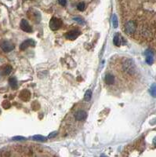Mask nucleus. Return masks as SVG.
Segmentation results:
<instances>
[{"label": "nucleus", "instance_id": "aec40b11", "mask_svg": "<svg viewBox=\"0 0 156 157\" xmlns=\"http://www.w3.org/2000/svg\"><path fill=\"white\" fill-rule=\"evenodd\" d=\"M74 21H76L77 23H79V25H85V21L80 18H74Z\"/></svg>", "mask_w": 156, "mask_h": 157}, {"label": "nucleus", "instance_id": "412c9836", "mask_svg": "<svg viewBox=\"0 0 156 157\" xmlns=\"http://www.w3.org/2000/svg\"><path fill=\"white\" fill-rule=\"evenodd\" d=\"M13 140H14V141H22V140H25V137H21V136H17V137H13Z\"/></svg>", "mask_w": 156, "mask_h": 157}, {"label": "nucleus", "instance_id": "ddd939ff", "mask_svg": "<svg viewBox=\"0 0 156 157\" xmlns=\"http://www.w3.org/2000/svg\"><path fill=\"white\" fill-rule=\"evenodd\" d=\"M35 141H45L46 140V137H43L42 135H35L32 137Z\"/></svg>", "mask_w": 156, "mask_h": 157}, {"label": "nucleus", "instance_id": "1a4fd4ad", "mask_svg": "<svg viewBox=\"0 0 156 157\" xmlns=\"http://www.w3.org/2000/svg\"><path fill=\"white\" fill-rule=\"evenodd\" d=\"M9 83H10V86H11L12 89H14V90L17 89L18 84H17V79H16V78H14V77L10 78V79H9Z\"/></svg>", "mask_w": 156, "mask_h": 157}, {"label": "nucleus", "instance_id": "6e6552de", "mask_svg": "<svg viewBox=\"0 0 156 157\" xmlns=\"http://www.w3.org/2000/svg\"><path fill=\"white\" fill-rule=\"evenodd\" d=\"M122 41H123V39L121 37V36L119 34H116L115 36H114V39H113V43L115 46H119L120 45H122Z\"/></svg>", "mask_w": 156, "mask_h": 157}, {"label": "nucleus", "instance_id": "423d86ee", "mask_svg": "<svg viewBox=\"0 0 156 157\" xmlns=\"http://www.w3.org/2000/svg\"><path fill=\"white\" fill-rule=\"evenodd\" d=\"M87 117V113L83 110H79L75 114V118L77 121H82L85 120Z\"/></svg>", "mask_w": 156, "mask_h": 157}, {"label": "nucleus", "instance_id": "6ab92c4d", "mask_svg": "<svg viewBox=\"0 0 156 157\" xmlns=\"http://www.w3.org/2000/svg\"><path fill=\"white\" fill-rule=\"evenodd\" d=\"M2 105H3V107L4 108H6V109H7V108H9L10 107V103L8 101H3V104H2Z\"/></svg>", "mask_w": 156, "mask_h": 157}, {"label": "nucleus", "instance_id": "20e7f679", "mask_svg": "<svg viewBox=\"0 0 156 157\" xmlns=\"http://www.w3.org/2000/svg\"><path fill=\"white\" fill-rule=\"evenodd\" d=\"M35 42L32 39H27L25 41H24L21 46H20V50H25L29 46H35Z\"/></svg>", "mask_w": 156, "mask_h": 157}, {"label": "nucleus", "instance_id": "9d476101", "mask_svg": "<svg viewBox=\"0 0 156 157\" xmlns=\"http://www.w3.org/2000/svg\"><path fill=\"white\" fill-rule=\"evenodd\" d=\"M20 98L23 101H28L30 98V93L28 90L21 91V93L20 94Z\"/></svg>", "mask_w": 156, "mask_h": 157}, {"label": "nucleus", "instance_id": "39448f33", "mask_svg": "<svg viewBox=\"0 0 156 157\" xmlns=\"http://www.w3.org/2000/svg\"><path fill=\"white\" fill-rule=\"evenodd\" d=\"M136 25H135V22L134 21H129L126 25H125V32L128 33V34H133V32H135L136 31Z\"/></svg>", "mask_w": 156, "mask_h": 157}, {"label": "nucleus", "instance_id": "a211bd4d", "mask_svg": "<svg viewBox=\"0 0 156 157\" xmlns=\"http://www.w3.org/2000/svg\"><path fill=\"white\" fill-rule=\"evenodd\" d=\"M77 8L79 11H83L85 10V3H80L78 4Z\"/></svg>", "mask_w": 156, "mask_h": 157}, {"label": "nucleus", "instance_id": "2eb2a0df", "mask_svg": "<svg viewBox=\"0 0 156 157\" xmlns=\"http://www.w3.org/2000/svg\"><path fill=\"white\" fill-rule=\"evenodd\" d=\"M91 97H92V91L91 90H87L85 94V96H84V99L86 101H89L90 99H91Z\"/></svg>", "mask_w": 156, "mask_h": 157}, {"label": "nucleus", "instance_id": "f3484780", "mask_svg": "<svg viewBox=\"0 0 156 157\" xmlns=\"http://www.w3.org/2000/svg\"><path fill=\"white\" fill-rule=\"evenodd\" d=\"M154 60H153V55H147L146 57V62L148 65H151L153 63Z\"/></svg>", "mask_w": 156, "mask_h": 157}, {"label": "nucleus", "instance_id": "5701e85b", "mask_svg": "<svg viewBox=\"0 0 156 157\" xmlns=\"http://www.w3.org/2000/svg\"><path fill=\"white\" fill-rule=\"evenodd\" d=\"M59 3L61 5V6H65L67 4V1L66 0H58Z\"/></svg>", "mask_w": 156, "mask_h": 157}, {"label": "nucleus", "instance_id": "4be33fe9", "mask_svg": "<svg viewBox=\"0 0 156 157\" xmlns=\"http://www.w3.org/2000/svg\"><path fill=\"white\" fill-rule=\"evenodd\" d=\"M57 132H53V133H50L49 134V136H48V137L49 138H53L54 137H56L57 136Z\"/></svg>", "mask_w": 156, "mask_h": 157}, {"label": "nucleus", "instance_id": "dca6fc26", "mask_svg": "<svg viewBox=\"0 0 156 157\" xmlns=\"http://www.w3.org/2000/svg\"><path fill=\"white\" fill-rule=\"evenodd\" d=\"M150 92H151V94L154 97H156V83L152 84V86L151 87V90H150Z\"/></svg>", "mask_w": 156, "mask_h": 157}, {"label": "nucleus", "instance_id": "b1692460", "mask_svg": "<svg viewBox=\"0 0 156 157\" xmlns=\"http://www.w3.org/2000/svg\"><path fill=\"white\" fill-rule=\"evenodd\" d=\"M153 143H154V145H156V137L154 138V140H153Z\"/></svg>", "mask_w": 156, "mask_h": 157}, {"label": "nucleus", "instance_id": "f8f14e48", "mask_svg": "<svg viewBox=\"0 0 156 157\" xmlns=\"http://www.w3.org/2000/svg\"><path fill=\"white\" fill-rule=\"evenodd\" d=\"M11 72H12V67L10 65H6L3 68V75H10Z\"/></svg>", "mask_w": 156, "mask_h": 157}, {"label": "nucleus", "instance_id": "0eeeda50", "mask_svg": "<svg viewBox=\"0 0 156 157\" xmlns=\"http://www.w3.org/2000/svg\"><path fill=\"white\" fill-rule=\"evenodd\" d=\"M21 28L24 32H31L32 31V28L30 26L29 23L25 19L21 20Z\"/></svg>", "mask_w": 156, "mask_h": 157}, {"label": "nucleus", "instance_id": "7ed1b4c3", "mask_svg": "<svg viewBox=\"0 0 156 157\" xmlns=\"http://www.w3.org/2000/svg\"><path fill=\"white\" fill-rule=\"evenodd\" d=\"M81 32L78 30H72V31H69L68 32L66 33L65 35V37L68 39H70V40H75L76 38H78L79 36H80Z\"/></svg>", "mask_w": 156, "mask_h": 157}, {"label": "nucleus", "instance_id": "4468645a", "mask_svg": "<svg viewBox=\"0 0 156 157\" xmlns=\"http://www.w3.org/2000/svg\"><path fill=\"white\" fill-rule=\"evenodd\" d=\"M112 25H113V27L115 28H118V18H117V16L115 14H114L112 16Z\"/></svg>", "mask_w": 156, "mask_h": 157}, {"label": "nucleus", "instance_id": "f257e3e1", "mask_svg": "<svg viewBox=\"0 0 156 157\" xmlns=\"http://www.w3.org/2000/svg\"><path fill=\"white\" fill-rule=\"evenodd\" d=\"M61 25H62V21L59 18H53L50 21V27L53 31L58 30L61 27Z\"/></svg>", "mask_w": 156, "mask_h": 157}, {"label": "nucleus", "instance_id": "9b49d317", "mask_svg": "<svg viewBox=\"0 0 156 157\" xmlns=\"http://www.w3.org/2000/svg\"><path fill=\"white\" fill-rule=\"evenodd\" d=\"M115 81V78L111 74H107L105 76V82L107 83V84L108 85H111L114 83Z\"/></svg>", "mask_w": 156, "mask_h": 157}, {"label": "nucleus", "instance_id": "f03ea898", "mask_svg": "<svg viewBox=\"0 0 156 157\" xmlns=\"http://www.w3.org/2000/svg\"><path fill=\"white\" fill-rule=\"evenodd\" d=\"M0 46H1L2 50L5 52H10L14 49V45L11 42L7 40L3 41L1 44H0Z\"/></svg>", "mask_w": 156, "mask_h": 157}]
</instances>
